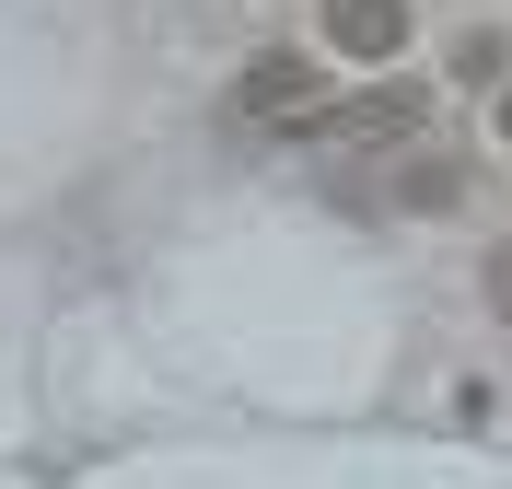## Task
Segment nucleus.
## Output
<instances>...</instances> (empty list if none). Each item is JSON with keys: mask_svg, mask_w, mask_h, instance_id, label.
<instances>
[{"mask_svg": "<svg viewBox=\"0 0 512 489\" xmlns=\"http://www.w3.org/2000/svg\"><path fill=\"white\" fill-rule=\"evenodd\" d=\"M233 117H256V129H315V117H326V59L268 47V59L233 82Z\"/></svg>", "mask_w": 512, "mask_h": 489, "instance_id": "1", "label": "nucleus"}, {"mask_svg": "<svg viewBox=\"0 0 512 489\" xmlns=\"http://www.w3.org/2000/svg\"><path fill=\"white\" fill-rule=\"evenodd\" d=\"M489 315H512V245L489 257Z\"/></svg>", "mask_w": 512, "mask_h": 489, "instance_id": "6", "label": "nucleus"}, {"mask_svg": "<svg viewBox=\"0 0 512 489\" xmlns=\"http://www.w3.org/2000/svg\"><path fill=\"white\" fill-rule=\"evenodd\" d=\"M501 152H512V94H501Z\"/></svg>", "mask_w": 512, "mask_h": 489, "instance_id": "7", "label": "nucleus"}, {"mask_svg": "<svg viewBox=\"0 0 512 489\" xmlns=\"http://www.w3.org/2000/svg\"><path fill=\"white\" fill-rule=\"evenodd\" d=\"M315 129H326V140H408V129H419V94H408V82H373V94L326 105Z\"/></svg>", "mask_w": 512, "mask_h": 489, "instance_id": "3", "label": "nucleus"}, {"mask_svg": "<svg viewBox=\"0 0 512 489\" xmlns=\"http://www.w3.org/2000/svg\"><path fill=\"white\" fill-rule=\"evenodd\" d=\"M454 187H466V175H454L443 152H431V163H408V175H396V198H408V210H454Z\"/></svg>", "mask_w": 512, "mask_h": 489, "instance_id": "4", "label": "nucleus"}, {"mask_svg": "<svg viewBox=\"0 0 512 489\" xmlns=\"http://www.w3.org/2000/svg\"><path fill=\"white\" fill-rule=\"evenodd\" d=\"M338 59H396L408 47V0H315Z\"/></svg>", "mask_w": 512, "mask_h": 489, "instance_id": "2", "label": "nucleus"}, {"mask_svg": "<svg viewBox=\"0 0 512 489\" xmlns=\"http://www.w3.org/2000/svg\"><path fill=\"white\" fill-rule=\"evenodd\" d=\"M454 70H466V82H501V70H512V35L466 24V35H454Z\"/></svg>", "mask_w": 512, "mask_h": 489, "instance_id": "5", "label": "nucleus"}]
</instances>
